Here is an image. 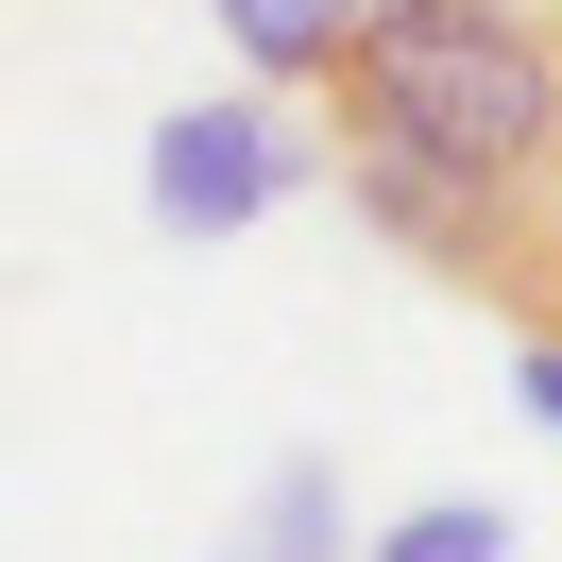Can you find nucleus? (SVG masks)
<instances>
[{
	"label": "nucleus",
	"mask_w": 562,
	"mask_h": 562,
	"mask_svg": "<svg viewBox=\"0 0 562 562\" xmlns=\"http://www.w3.org/2000/svg\"><path fill=\"white\" fill-rule=\"evenodd\" d=\"M512 392H528V426L562 443V324H512Z\"/></svg>",
	"instance_id": "423d86ee"
},
{
	"label": "nucleus",
	"mask_w": 562,
	"mask_h": 562,
	"mask_svg": "<svg viewBox=\"0 0 562 562\" xmlns=\"http://www.w3.org/2000/svg\"><path fill=\"white\" fill-rule=\"evenodd\" d=\"M358 562H512V512H494V494H426V512H392Z\"/></svg>",
	"instance_id": "39448f33"
},
{
	"label": "nucleus",
	"mask_w": 562,
	"mask_h": 562,
	"mask_svg": "<svg viewBox=\"0 0 562 562\" xmlns=\"http://www.w3.org/2000/svg\"><path fill=\"white\" fill-rule=\"evenodd\" d=\"M341 546H358V528H341V460L290 443L273 477H256V512H239V546H222V562H341Z\"/></svg>",
	"instance_id": "7ed1b4c3"
},
{
	"label": "nucleus",
	"mask_w": 562,
	"mask_h": 562,
	"mask_svg": "<svg viewBox=\"0 0 562 562\" xmlns=\"http://www.w3.org/2000/svg\"><path fill=\"white\" fill-rule=\"evenodd\" d=\"M290 188H307V137H290L273 103H171L137 154V205L154 239H239V222H273Z\"/></svg>",
	"instance_id": "f03ea898"
},
{
	"label": "nucleus",
	"mask_w": 562,
	"mask_h": 562,
	"mask_svg": "<svg viewBox=\"0 0 562 562\" xmlns=\"http://www.w3.org/2000/svg\"><path fill=\"white\" fill-rule=\"evenodd\" d=\"M341 205L426 273L562 324V18L546 0H358L324 69Z\"/></svg>",
	"instance_id": "f257e3e1"
},
{
	"label": "nucleus",
	"mask_w": 562,
	"mask_h": 562,
	"mask_svg": "<svg viewBox=\"0 0 562 562\" xmlns=\"http://www.w3.org/2000/svg\"><path fill=\"white\" fill-rule=\"evenodd\" d=\"M205 18H222L273 86H324V69H341V35H358V0H205Z\"/></svg>",
	"instance_id": "20e7f679"
}]
</instances>
